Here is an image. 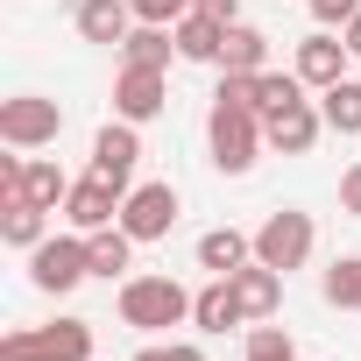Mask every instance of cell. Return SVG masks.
<instances>
[{
	"instance_id": "484cf974",
	"label": "cell",
	"mask_w": 361,
	"mask_h": 361,
	"mask_svg": "<svg viewBox=\"0 0 361 361\" xmlns=\"http://www.w3.org/2000/svg\"><path fill=\"white\" fill-rule=\"evenodd\" d=\"M248 361H298V347H290L283 326H255L248 333Z\"/></svg>"
},
{
	"instance_id": "4fadbf2b",
	"label": "cell",
	"mask_w": 361,
	"mask_h": 361,
	"mask_svg": "<svg viewBox=\"0 0 361 361\" xmlns=\"http://www.w3.org/2000/svg\"><path fill=\"white\" fill-rule=\"evenodd\" d=\"M234 298H241L248 319H269V312L283 305V269H269V262H241V269H234Z\"/></svg>"
},
{
	"instance_id": "d6986e66",
	"label": "cell",
	"mask_w": 361,
	"mask_h": 361,
	"mask_svg": "<svg viewBox=\"0 0 361 361\" xmlns=\"http://www.w3.org/2000/svg\"><path fill=\"white\" fill-rule=\"evenodd\" d=\"M85 255H92V276H121L128 262H135V234L114 220V227H99V234H85Z\"/></svg>"
},
{
	"instance_id": "5bb4252c",
	"label": "cell",
	"mask_w": 361,
	"mask_h": 361,
	"mask_svg": "<svg viewBox=\"0 0 361 361\" xmlns=\"http://www.w3.org/2000/svg\"><path fill=\"white\" fill-rule=\"evenodd\" d=\"M128 29H135V8L128 0H78V36L85 43H128Z\"/></svg>"
},
{
	"instance_id": "3957f363",
	"label": "cell",
	"mask_w": 361,
	"mask_h": 361,
	"mask_svg": "<svg viewBox=\"0 0 361 361\" xmlns=\"http://www.w3.org/2000/svg\"><path fill=\"white\" fill-rule=\"evenodd\" d=\"M0 361H92V326L57 319V326H36V333H8Z\"/></svg>"
},
{
	"instance_id": "f1b7e54d",
	"label": "cell",
	"mask_w": 361,
	"mask_h": 361,
	"mask_svg": "<svg viewBox=\"0 0 361 361\" xmlns=\"http://www.w3.org/2000/svg\"><path fill=\"white\" fill-rule=\"evenodd\" d=\"M340 206H347V213H354V220H361V163H354V170H347V177H340Z\"/></svg>"
},
{
	"instance_id": "cb8c5ba5",
	"label": "cell",
	"mask_w": 361,
	"mask_h": 361,
	"mask_svg": "<svg viewBox=\"0 0 361 361\" xmlns=\"http://www.w3.org/2000/svg\"><path fill=\"white\" fill-rule=\"evenodd\" d=\"M319 290H326V305H340V312H361V255H340V262L319 276Z\"/></svg>"
},
{
	"instance_id": "30bf717a",
	"label": "cell",
	"mask_w": 361,
	"mask_h": 361,
	"mask_svg": "<svg viewBox=\"0 0 361 361\" xmlns=\"http://www.w3.org/2000/svg\"><path fill=\"white\" fill-rule=\"evenodd\" d=\"M121 199H128V192H114L106 177H92V170H85L78 185H71V199H64V220H71L78 234H99V227H114V220H121Z\"/></svg>"
},
{
	"instance_id": "d4e9b609",
	"label": "cell",
	"mask_w": 361,
	"mask_h": 361,
	"mask_svg": "<svg viewBox=\"0 0 361 361\" xmlns=\"http://www.w3.org/2000/svg\"><path fill=\"white\" fill-rule=\"evenodd\" d=\"M290 99H305V78L298 71H255V114L269 121L276 106H290Z\"/></svg>"
},
{
	"instance_id": "8fae6325",
	"label": "cell",
	"mask_w": 361,
	"mask_h": 361,
	"mask_svg": "<svg viewBox=\"0 0 361 361\" xmlns=\"http://www.w3.org/2000/svg\"><path fill=\"white\" fill-rule=\"evenodd\" d=\"M319 128H326V114H319L312 99H290V106H276V114L262 121V142H269V149H283V156H312Z\"/></svg>"
},
{
	"instance_id": "4316f807",
	"label": "cell",
	"mask_w": 361,
	"mask_h": 361,
	"mask_svg": "<svg viewBox=\"0 0 361 361\" xmlns=\"http://www.w3.org/2000/svg\"><path fill=\"white\" fill-rule=\"evenodd\" d=\"M128 8H135V22H156V29H177V22L192 15V0H128Z\"/></svg>"
},
{
	"instance_id": "ba28073f",
	"label": "cell",
	"mask_w": 361,
	"mask_h": 361,
	"mask_svg": "<svg viewBox=\"0 0 361 361\" xmlns=\"http://www.w3.org/2000/svg\"><path fill=\"white\" fill-rule=\"evenodd\" d=\"M170 106V85H163V71H149V64H121V78H114V114L121 121H156Z\"/></svg>"
},
{
	"instance_id": "8992f818",
	"label": "cell",
	"mask_w": 361,
	"mask_h": 361,
	"mask_svg": "<svg viewBox=\"0 0 361 361\" xmlns=\"http://www.w3.org/2000/svg\"><path fill=\"white\" fill-rule=\"evenodd\" d=\"M305 255H312V213H269L262 227H255V262H269V269H305Z\"/></svg>"
},
{
	"instance_id": "7a4b0ae2",
	"label": "cell",
	"mask_w": 361,
	"mask_h": 361,
	"mask_svg": "<svg viewBox=\"0 0 361 361\" xmlns=\"http://www.w3.org/2000/svg\"><path fill=\"white\" fill-rule=\"evenodd\" d=\"M206 142H213V163H220L227 177H248V170H255V149H262V114H255V106H234V99H213Z\"/></svg>"
},
{
	"instance_id": "277c9868",
	"label": "cell",
	"mask_w": 361,
	"mask_h": 361,
	"mask_svg": "<svg viewBox=\"0 0 361 361\" xmlns=\"http://www.w3.org/2000/svg\"><path fill=\"white\" fill-rule=\"evenodd\" d=\"M64 135V106L43 99V92H15V99H0V142L8 149H43Z\"/></svg>"
},
{
	"instance_id": "e0dca14e",
	"label": "cell",
	"mask_w": 361,
	"mask_h": 361,
	"mask_svg": "<svg viewBox=\"0 0 361 361\" xmlns=\"http://www.w3.org/2000/svg\"><path fill=\"white\" fill-rule=\"evenodd\" d=\"M220 43H227V22H213V15H185L177 22V57H192V64H220Z\"/></svg>"
},
{
	"instance_id": "44dd1931",
	"label": "cell",
	"mask_w": 361,
	"mask_h": 361,
	"mask_svg": "<svg viewBox=\"0 0 361 361\" xmlns=\"http://www.w3.org/2000/svg\"><path fill=\"white\" fill-rule=\"evenodd\" d=\"M319 114H326L333 135H361V85H354V78L326 85V92H319Z\"/></svg>"
},
{
	"instance_id": "5b68a950",
	"label": "cell",
	"mask_w": 361,
	"mask_h": 361,
	"mask_svg": "<svg viewBox=\"0 0 361 361\" xmlns=\"http://www.w3.org/2000/svg\"><path fill=\"white\" fill-rule=\"evenodd\" d=\"M85 276H92V255H85V241H71V234H50V241H36V248H29V283H36V290L64 298V290H78Z\"/></svg>"
},
{
	"instance_id": "1f68e13d",
	"label": "cell",
	"mask_w": 361,
	"mask_h": 361,
	"mask_svg": "<svg viewBox=\"0 0 361 361\" xmlns=\"http://www.w3.org/2000/svg\"><path fill=\"white\" fill-rule=\"evenodd\" d=\"M135 361H177V354H170V347H142Z\"/></svg>"
},
{
	"instance_id": "ffe728a7",
	"label": "cell",
	"mask_w": 361,
	"mask_h": 361,
	"mask_svg": "<svg viewBox=\"0 0 361 361\" xmlns=\"http://www.w3.org/2000/svg\"><path fill=\"white\" fill-rule=\"evenodd\" d=\"M220 64H227V71H262V64H269V36H262V29H248V22H227Z\"/></svg>"
},
{
	"instance_id": "f546056e",
	"label": "cell",
	"mask_w": 361,
	"mask_h": 361,
	"mask_svg": "<svg viewBox=\"0 0 361 361\" xmlns=\"http://www.w3.org/2000/svg\"><path fill=\"white\" fill-rule=\"evenodd\" d=\"M199 15H213V22H241V0H192Z\"/></svg>"
},
{
	"instance_id": "603a6c76",
	"label": "cell",
	"mask_w": 361,
	"mask_h": 361,
	"mask_svg": "<svg viewBox=\"0 0 361 361\" xmlns=\"http://www.w3.org/2000/svg\"><path fill=\"white\" fill-rule=\"evenodd\" d=\"M0 234H8L15 248L50 241V234H43V206H36V199H0Z\"/></svg>"
},
{
	"instance_id": "83f0119b",
	"label": "cell",
	"mask_w": 361,
	"mask_h": 361,
	"mask_svg": "<svg viewBox=\"0 0 361 361\" xmlns=\"http://www.w3.org/2000/svg\"><path fill=\"white\" fill-rule=\"evenodd\" d=\"M312 15H319V29H347L361 15V0H312Z\"/></svg>"
},
{
	"instance_id": "9c48e42d",
	"label": "cell",
	"mask_w": 361,
	"mask_h": 361,
	"mask_svg": "<svg viewBox=\"0 0 361 361\" xmlns=\"http://www.w3.org/2000/svg\"><path fill=\"white\" fill-rule=\"evenodd\" d=\"M121 227H128L135 241H163V234L177 227V192H170V185H135V192L121 199Z\"/></svg>"
},
{
	"instance_id": "7c38bea8",
	"label": "cell",
	"mask_w": 361,
	"mask_h": 361,
	"mask_svg": "<svg viewBox=\"0 0 361 361\" xmlns=\"http://www.w3.org/2000/svg\"><path fill=\"white\" fill-rule=\"evenodd\" d=\"M347 57H354V50H347V43H333V36L319 29V36H305V43H298V57H290V71H298L305 85H319V92H326V85H340V71H347Z\"/></svg>"
},
{
	"instance_id": "6da1fadb",
	"label": "cell",
	"mask_w": 361,
	"mask_h": 361,
	"mask_svg": "<svg viewBox=\"0 0 361 361\" xmlns=\"http://www.w3.org/2000/svg\"><path fill=\"white\" fill-rule=\"evenodd\" d=\"M185 319H192V290L177 276H128L121 283V326L163 333V326H185Z\"/></svg>"
},
{
	"instance_id": "2e32d148",
	"label": "cell",
	"mask_w": 361,
	"mask_h": 361,
	"mask_svg": "<svg viewBox=\"0 0 361 361\" xmlns=\"http://www.w3.org/2000/svg\"><path fill=\"white\" fill-rule=\"evenodd\" d=\"M241 262H255V241H248V234H234V227H213V234H199V269H213V276H234Z\"/></svg>"
},
{
	"instance_id": "52a82bcc",
	"label": "cell",
	"mask_w": 361,
	"mask_h": 361,
	"mask_svg": "<svg viewBox=\"0 0 361 361\" xmlns=\"http://www.w3.org/2000/svg\"><path fill=\"white\" fill-rule=\"evenodd\" d=\"M135 163H142V142H135V121H114L92 135V177H106L114 192H135Z\"/></svg>"
},
{
	"instance_id": "7402d4cb",
	"label": "cell",
	"mask_w": 361,
	"mask_h": 361,
	"mask_svg": "<svg viewBox=\"0 0 361 361\" xmlns=\"http://www.w3.org/2000/svg\"><path fill=\"white\" fill-rule=\"evenodd\" d=\"M22 199H36L43 213H57V206L71 199V177H64L57 163H22Z\"/></svg>"
},
{
	"instance_id": "ac0fdd59",
	"label": "cell",
	"mask_w": 361,
	"mask_h": 361,
	"mask_svg": "<svg viewBox=\"0 0 361 361\" xmlns=\"http://www.w3.org/2000/svg\"><path fill=\"white\" fill-rule=\"evenodd\" d=\"M170 50H177V29L135 22V29H128V43H121V64H149V71H170Z\"/></svg>"
},
{
	"instance_id": "9a60e30c",
	"label": "cell",
	"mask_w": 361,
	"mask_h": 361,
	"mask_svg": "<svg viewBox=\"0 0 361 361\" xmlns=\"http://www.w3.org/2000/svg\"><path fill=\"white\" fill-rule=\"evenodd\" d=\"M248 312H241V298H234V276H213L199 298H192V326L199 333H227V326H241Z\"/></svg>"
},
{
	"instance_id": "4dcf8cb0",
	"label": "cell",
	"mask_w": 361,
	"mask_h": 361,
	"mask_svg": "<svg viewBox=\"0 0 361 361\" xmlns=\"http://www.w3.org/2000/svg\"><path fill=\"white\" fill-rule=\"evenodd\" d=\"M340 43H347V50H354V57H361V15H354V22H347V29H340Z\"/></svg>"
}]
</instances>
